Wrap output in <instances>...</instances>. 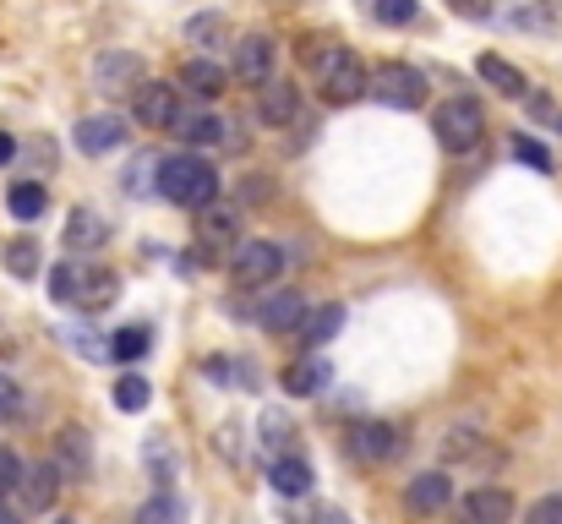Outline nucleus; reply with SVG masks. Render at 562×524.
Here are the masks:
<instances>
[{"label": "nucleus", "mask_w": 562, "mask_h": 524, "mask_svg": "<svg viewBox=\"0 0 562 524\" xmlns=\"http://www.w3.org/2000/svg\"><path fill=\"white\" fill-rule=\"evenodd\" d=\"M508 154H514L519 165H530V170L552 175V154H547L541 143H530V137H514V143H508Z\"/></svg>", "instance_id": "35"}, {"label": "nucleus", "mask_w": 562, "mask_h": 524, "mask_svg": "<svg viewBox=\"0 0 562 524\" xmlns=\"http://www.w3.org/2000/svg\"><path fill=\"white\" fill-rule=\"evenodd\" d=\"M66 345L77 349L82 360H93V366H104V360H110V345H104L99 334H88V328H66Z\"/></svg>", "instance_id": "34"}, {"label": "nucleus", "mask_w": 562, "mask_h": 524, "mask_svg": "<svg viewBox=\"0 0 562 524\" xmlns=\"http://www.w3.org/2000/svg\"><path fill=\"white\" fill-rule=\"evenodd\" d=\"M257 93H262V121H273V126H290V121L301 115V93H295L290 82H262Z\"/></svg>", "instance_id": "24"}, {"label": "nucleus", "mask_w": 562, "mask_h": 524, "mask_svg": "<svg viewBox=\"0 0 562 524\" xmlns=\"http://www.w3.org/2000/svg\"><path fill=\"white\" fill-rule=\"evenodd\" d=\"M350 459L356 465H387V459H398V448H404V437H398V426L393 421H361V426H350Z\"/></svg>", "instance_id": "8"}, {"label": "nucleus", "mask_w": 562, "mask_h": 524, "mask_svg": "<svg viewBox=\"0 0 562 524\" xmlns=\"http://www.w3.org/2000/svg\"><path fill=\"white\" fill-rule=\"evenodd\" d=\"M464 520L470 524H508L514 520V498L503 487H475L464 492Z\"/></svg>", "instance_id": "18"}, {"label": "nucleus", "mask_w": 562, "mask_h": 524, "mask_svg": "<svg viewBox=\"0 0 562 524\" xmlns=\"http://www.w3.org/2000/svg\"><path fill=\"white\" fill-rule=\"evenodd\" d=\"M137 524H187V503L176 492H154L143 509H137Z\"/></svg>", "instance_id": "29"}, {"label": "nucleus", "mask_w": 562, "mask_h": 524, "mask_svg": "<svg viewBox=\"0 0 562 524\" xmlns=\"http://www.w3.org/2000/svg\"><path fill=\"white\" fill-rule=\"evenodd\" d=\"M121 301V279L115 268H93V263H77V290H71V306L77 312H104Z\"/></svg>", "instance_id": "11"}, {"label": "nucleus", "mask_w": 562, "mask_h": 524, "mask_svg": "<svg viewBox=\"0 0 562 524\" xmlns=\"http://www.w3.org/2000/svg\"><path fill=\"white\" fill-rule=\"evenodd\" d=\"M306 312H312V306H306L301 290H279V296H268L262 306H251V317H257L268 334H290V328H301Z\"/></svg>", "instance_id": "14"}, {"label": "nucleus", "mask_w": 562, "mask_h": 524, "mask_svg": "<svg viewBox=\"0 0 562 524\" xmlns=\"http://www.w3.org/2000/svg\"><path fill=\"white\" fill-rule=\"evenodd\" d=\"M268 481H273V492H279V498H306V492L317 487V476H312V465H306L301 454H284V459H273Z\"/></svg>", "instance_id": "20"}, {"label": "nucleus", "mask_w": 562, "mask_h": 524, "mask_svg": "<svg viewBox=\"0 0 562 524\" xmlns=\"http://www.w3.org/2000/svg\"><path fill=\"white\" fill-rule=\"evenodd\" d=\"M262 443L273 448V459H284V454H290L295 426H290V415H284V410H262Z\"/></svg>", "instance_id": "31"}, {"label": "nucleus", "mask_w": 562, "mask_h": 524, "mask_svg": "<svg viewBox=\"0 0 562 524\" xmlns=\"http://www.w3.org/2000/svg\"><path fill=\"white\" fill-rule=\"evenodd\" d=\"M558 126H562V115H558Z\"/></svg>", "instance_id": "46"}, {"label": "nucleus", "mask_w": 562, "mask_h": 524, "mask_svg": "<svg viewBox=\"0 0 562 524\" xmlns=\"http://www.w3.org/2000/svg\"><path fill=\"white\" fill-rule=\"evenodd\" d=\"M110 241V219L93 213V208H71L66 219V252H99Z\"/></svg>", "instance_id": "17"}, {"label": "nucleus", "mask_w": 562, "mask_h": 524, "mask_svg": "<svg viewBox=\"0 0 562 524\" xmlns=\"http://www.w3.org/2000/svg\"><path fill=\"white\" fill-rule=\"evenodd\" d=\"M16 481H22V459L11 448H0V503H5V492H16Z\"/></svg>", "instance_id": "38"}, {"label": "nucleus", "mask_w": 562, "mask_h": 524, "mask_svg": "<svg viewBox=\"0 0 562 524\" xmlns=\"http://www.w3.org/2000/svg\"><path fill=\"white\" fill-rule=\"evenodd\" d=\"M148 82V66H143V55H132V49H104L99 60H93V88L99 93H137Z\"/></svg>", "instance_id": "7"}, {"label": "nucleus", "mask_w": 562, "mask_h": 524, "mask_svg": "<svg viewBox=\"0 0 562 524\" xmlns=\"http://www.w3.org/2000/svg\"><path fill=\"white\" fill-rule=\"evenodd\" d=\"M148 377H137V371H126L121 382H115V410H126V415H137V410H148Z\"/></svg>", "instance_id": "32"}, {"label": "nucleus", "mask_w": 562, "mask_h": 524, "mask_svg": "<svg viewBox=\"0 0 562 524\" xmlns=\"http://www.w3.org/2000/svg\"><path fill=\"white\" fill-rule=\"evenodd\" d=\"M49 470H55L60 481H88V476H93V448H88V432H82V426H66V432H60V448H55Z\"/></svg>", "instance_id": "15"}, {"label": "nucleus", "mask_w": 562, "mask_h": 524, "mask_svg": "<svg viewBox=\"0 0 562 524\" xmlns=\"http://www.w3.org/2000/svg\"><path fill=\"white\" fill-rule=\"evenodd\" d=\"M475 71H481L497 93H508V99H525V93H530L525 71H519L514 60H503V55H481V60H475Z\"/></svg>", "instance_id": "23"}, {"label": "nucleus", "mask_w": 562, "mask_h": 524, "mask_svg": "<svg viewBox=\"0 0 562 524\" xmlns=\"http://www.w3.org/2000/svg\"><path fill=\"white\" fill-rule=\"evenodd\" d=\"M328 388H334V366H328L317 349H306L301 360L284 366V393H290V399H317V393H328Z\"/></svg>", "instance_id": "13"}, {"label": "nucleus", "mask_w": 562, "mask_h": 524, "mask_svg": "<svg viewBox=\"0 0 562 524\" xmlns=\"http://www.w3.org/2000/svg\"><path fill=\"white\" fill-rule=\"evenodd\" d=\"M306 60H312V71H317V93H323V104L345 110V104L367 99V66H361L356 49L328 44V38H312Z\"/></svg>", "instance_id": "1"}, {"label": "nucleus", "mask_w": 562, "mask_h": 524, "mask_svg": "<svg viewBox=\"0 0 562 524\" xmlns=\"http://www.w3.org/2000/svg\"><path fill=\"white\" fill-rule=\"evenodd\" d=\"M273 60H279V44H273L268 33H246V38L235 44V77L251 82V88L273 82Z\"/></svg>", "instance_id": "12"}, {"label": "nucleus", "mask_w": 562, "mask_h": 524, "mask_svg": "<svg viewBox=\"0 0 562 524\" xmlns=\"http://www.w3.org/2000/svg\"><path fill=\"white\" fill-rule=\"evenodd\" d=\"M431 132H437V143H442L448 154H470V148H481V137H486V110H481L475 99L459 93V99L437 104Z\"/></svg>", "instance_id": "4"}, {"label": "nucleus", "mask_w": 562, "mask_h": 524, "mask_svg": "<svg viewBox=\"0 0 562 524\" xmlns=\"http://www.w3.org/2000/svg\"><path fill=\"white\" fill-rule=\"evenodd\" d=\"M71 290H77V263H55V268H49V296H55V306H71Z\"/></svg>", "instance_id": "36"}, {"label": "nucleus", "mask_w": 562, "mask_h": 524, "mask_svg": "<svg viewBox=\"0 0 562 524\" xmlns=\"http://www.w3.org/2000/svg\"><path fill=\"white\" fill-rule=\"evenodd\" d=\"M224 132H229V126H224L213 110H191V115L181 110V121H176V137L191 143V148H218V143H224Z\"/></svg>", "instance_id": "21"}, {"label": "nucleus", "mask_w": 562, "mask_h": 524, "mask_svg": "<svg viewBox=\"0 0 562 524\" xmlns=\"http://www.w3.org/2000/svg\"><path fill=\"white\" fill-rule=\"evenodd\" d=\"M453 503V481L442 476V470H426V476H415L409 487H404V509L409 514H442Z\"/></svg>", "instance_id": "16"}, {"label": "nucleus", "mask_w": 562, "mask_h": 524, "mask_svg": "<svg viewBox=\"0 0 562 524\" xmlns=\"http://www.w3.org/2000/svg\"><path fill=\"white\" fill-rule=\"evenodd\" d=\"M0 524H22V514H16V509H5V503H0Z\"/></svg>", "instance_id": "43"}, {"label": "nucleus", "mask_w": 562, "mask_h": 524, "mask_svg": "<svg viewBox=\"0 0 562 524\" xmlns=\"http://www.w3.org/2000/svg\"><path fill=\"white\" fill-rule=\"evenodd\" d=\"M235 246H240V224H235V213H229V208H218V202H207V208H202V219H196L191 257H196L202 268H218V263H229V257H235Z\"/></svg>", "instance_id": "5"}, {"label": "nucleus", "mask_w": 562, "mask_h": 524, "mask_svg": "<svg viewBox=\"0 0 562 524\" xmlns=\"http://www.w3.org/2000/svg\"><path fill=\"white\" fill-rule=\"evenodd\" d=\"M229 274L240 290H257V285H273L284 274V246L279 241H240L235 257H229Z\"/></svg>", "instance_id": "6"}, {"label": "nucleus", "mask_w": 562, "mask_h": 524, "mask_svg": "<svg viewBox=\"0 0 562 524\" xmlns=\"http://www.w3.org/2000/svg\"><path fill=\"white\" fill-rule=\"evenodd\" d=\"M126 132H132V121H126L121 110H104V115H82L77 132H71V143L99 159V154H115V148L126 143Z\"/></svg>", "instance_id": "9"}, {"label": "nucleus", "mask_w": 562, "mask_h": 524, "mask_svg": "<svg viewBox=\"0 0 562 524\" xmlns=\"http://www.w3.org/2000/svg\"><path fill=\"white\" fill-rule=\"evenodd\" d=\"M143 465L154 470L159 492H170V487H176V448H170L165 437H148V443H143Z\"/></svg>", "instance_id": "28"}, {"label": "nucleus", "mask_w": 562, "mask_h": 524, "mask_svg": "<svg viewBox=\"0 0 562 524\" xmlns=\"http://www.w3.org/2000/svg\"><path fill=\"white\" fill-rule=\"evenodd\" d=\"M0 263H5V274L11 279H38V241L33 235H16V241H5V252H0Z\"/></svg>", "instance_id": "27"}, {"label": "nucleus", "mask_w": 562, "mask_h": 524, "mask_svg": "<svg viewBox=\"0 0 562 524\" xmlns=\"http://www.w3.org/2000/svg\"><path fill=\"white\" fill-rule=\"evenodd\" d=\"M16 415H22V388L0 371V426H5V421H16Z\"/></svg>", "instance_id": "37"}, {"label": "nucleus", "mask_w": 562, "mask_h": 524, "mask_svg": "<svg viewBox=\"0 0 562 524\" xmlns=\"http://www.w3.org/2000/svg\"><path fill=\"white\" fill-rule=\"evenodd\" d=\"M530 524H562V492L558 498H541V503L530 509Z\"/></svg>", "instance_id": "40"}, {"label": "nucleus", "mask_w": 562, "mask_h": 524, "mask_svg": "<svg viewBox=\"0 0 562 524\" xmlns=\"http://www.w3.org/2000/svg\"><path fill=\"white\" fill-rule=\"evenodd\" d=\"M11 159H16V143H11V137H5V132H0V170H5V165H11Z\"/></svg>", "instance_id": "42"}, {"label": "nucleus", "mask_w": 562, "mask_h": 524, "mask_svg": "<svg viewBox=\"0 0 562 524\" xmlns=\"http://www.w3.org/2000/svg\"><path fill=\"white\" fill-rule=\"evenodd\" d=\"M104 345H110V360H143L148 345H154V334L148 328H115Z\"/></svg>", "instance_id": "30"}, {"label": "nucleus", "mask_w": 562, "mask_h": 524, "mask_svg": "<svg viewBox=\"0 0 562 524\" xmlns=\"http://www.w3.org/2000/svg\"><path fill=\"white\" fill-rule=\"evenodd\" d=\"M317 524H350V520H345L339 509H328V514H323V520H317Z\"/></svg>", "instance_id": "44"}, {"label": "nucleus", "mask_w": 562, "mask_h": 524, "mask_svg": "<svg viewBox=\"0 0 562 524\" xmlns=\"http://www.w3.org/2000/svg\"><path fill=\"white\" fill-rule=\"evenodd\" d=\"M367 93H372L376 104H387V110H420V104H426V93H431V82H426V71H420V66L382 60L376 71H367Z\"/></svg>", "instance_id": "3"}, {"label": "nucleus", "mask_w": 562, "mask_h": 524, "mask_svg": "<svg viewBox=\"0 0 562 524\" xmlns=\"http://www.w3.org/2000/svg\"><path fill=\"white\" fill-rule=\"evenodd\" d=\"M60 524H71V520H60Z\"/></svg>", "instance_id": "45"}, {"label": "nucleus", "mask_w": 562, "mask_h": 524, "mask_svg": "<svg viewBox=\"0 0 562 524\" xmlns=\"http://www.w3.org/2000/svg\"><path fill=\"white\" fill-rule=\"evenodd\" d=\"M5 208H11V219L33 224V219H44V208H49V191H44L38 180H11V191H5Z\"/></svg>", "instance_id": "25"}, {"label": "nucleus", "mask_w": 562, "mask_h": 524, "mask_svg": "<svg viewBox=\"0 0 562 524\" xmlns=\"http://www.w3.org/2000/svg\"><path fill=\"white\" fill-rule=\"evenodd\" d=\"M154 191H159L165 202H176V208H196V213H202V208L218 197V170H213L202 154H170V159H159Z\"/></svg>", "instance_id": "2"}, {"label": "nucleus", "mask_w": 562, "mask_h": 524, "mask_svg": "<svg viewBox=\"0 0 562 524\" xmlns=\"http://www.w3.org/2000/svg\"><path fill=\"white\" fill-rule=\"evenodd\" d=\"M154 170H159V159H154V154H143V159L132 165V180H126V191H154V180H148Z\"/></svg>", "instance_id": "39"}, {"label": "nucleus", "mask_w": 562, "mask_h": 524, "mask_svg": "<svg viewBox=\"0 0 562 524\" xmlns=\"http://www.w3.org/2000/svg\"><path fill=\"white\" fill-rule=\"evenodd\" d=\"M55 492H60V476H55L49 465H27L22 481H16V498H22L27 514H44V509L55 503Z\"/></svg>", "instance_id": "19"}, {"label": "nucleus", "mask_w": 562, "mask_h": 524, "mask_svg": "<svg viewBox=\"0 0 562 524\" xmlns=\"http://www.w3.org/2000/svg\"><path fill=\"white\" fill-rule=\"evenodd\" d=\"M339 328H345V306H339V301H334V306H312L306 323H301V339L312 349H323L328 339H339Z\"/></svg>", "instance_id": "26"}, {"label": "nucleus", "mask_w": 562, "mask_h": 524, "mask_svg": "<svg viewBox=\"0 0 562 524\" xmlns=\"http://www.w3.org/2000/svg\"><path fill=\"white\" fill-rule=\"evenodd\" d=\"M176 121H181V88H170V82H143V88H137V126H148V132H176Z\"/></svg>", "instance_id": "10"}, {"label": "nucleus", "mask_w": 562, "mask_h": 524, "mask_svg": "<svg viewBox=\"0 0 562 524\" xmlns=\"http://www.w3.org/2000/svg\"><path fill=\"white\" fill-rule=\"evenodd\" d=\"M367 11H372L376 22H387V27H409V22L420 16L415 0H367Z\"/></svg>", "instance_id": "33"}, {"label": "nucleus", "mask_w": 562, "mask_h": 524, "mask_svg": "<svg viewBox=\"0 0 562 524\" xmlns=\"http://www.w3.org/2000/svg\"><path fill=\"white\" fill-rule=\"evenodd\" d=\"M187 33L191 38H213V33H224V22H218V16H191Z\"/></svg>", "instance_id": "41"}, {"label": "nucleus", "mask_w": 562, "mask_h": 524, "mask_svg": "<svg viewBox=\"0 0 562 524\" xmlns=\"http://www.w3.org/2000/svg\"><path fill=\"white\" fill-rule=\"evenodd\" d=\"M224 82H229V71H224L218 60H207V55H196V60L181 66V88L196 93V99H218V93H224Z\"/></svg>", "instance_id": "22"}]
</instances>
